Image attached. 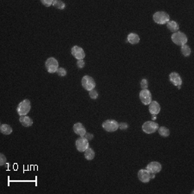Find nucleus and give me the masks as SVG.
I'll return each instance as SVG.
<instances>
[{"label": "nucleus", "mask_w": 194, "mask_h": 194, "mask_svg": "<svg viewBox=\"0 0 194 194\" xmlns=\"http://www.w3.org/2000/svg\"><path fill=\"white\" fill-rule=\"evenodd\" d=\"M171 39L174 44L180 47L186 45L187 43V41H188L187 35L181 31H177L175 33H173V35H171Z\"/></svg>", "instance_id": "f257e3e1"}, {"label": "nucleus", "mask_w": 194, "mask_h": 194, "mask_svg": "<svg viewBox=\"0 0 194 194\" xmlns=\"http://www.w3.org/2000/svg\"><path fill=\"white\" fill-rule=\"evenodd\" d=\"M31 103L29 99H24L22 102H20L19 105L16 108V111L18 115L21 116H27V114L30 111Z\"/></svg>", "instance_id": "f03ea898"}, {"label": "nucleus", "mask_w": 194, "mask_h": 194, "mask_svg": "<svg viewBox=\"0 0 194 194\" xmlns=\"http://www.w3.org/2000/svg\"><path fill=\"white\" fill-rule=\"evenodd\" d=\"M153 20L158 24H167L170 21V16L165 11H157L153 15Z\"/></svg>", "instance_id": "7ed1b4c3"}, {"label": "nucleus", "mask_w": 194, "mask_h": 194, "mask_svg": "<svg viewBox=\"0 0 194 194\" xmlns=\"http://www.w3.org/2000/svg\"><path fill=\"white\" fill-rule=\"evenodd\" d=\"M45 66H46L47 71L49 74H54L57 72L59 68V62L54 57H50L48 58L45 62Z\"/></svg>", "instance_id": "20e7f679"}, {"label": "nucleus", "mask_w": 194, "mask_h": 194, "mask_svg": "<svg viewBox=\"0 0 194 194\" xmlns=\"http://www.w3.org/2000/svg\"><path fill=\"white\" fill-rule=\"evenodd\" d=\"M159 128V124L155 121H147L142 124V130L146 134H153L157 131Z\"/></svg>", "instance_id": "39448f33"}, {"label": "nucleus", "mask_w": 194, "mask_h": 194, "mask_svg": "<svg viewBox=\"0 0 194 194\" xmlns=\"http://www.w3.org/2000/svg\"><path fill=\"white\" fill-rule=\"evenodd\" d=\"M81 85L84 89L89 92V91H92V90L95 88L96 83H95V80L91 76H89V75H85L84 77L82 78Z\"/></svg>", "instance_id": "423d86ee"}, {"label": "nucleus", "mask_w": 194, "mask_h": 194, "mask_svg": "<svg viewBox=\"0 0 194 194\" xmlns=\"http://www.w3.org/2000/svg\"><path fill=\"white\" fill-rule=\"evenodd\" d=\"M102 127H103V129H105V131L115 132L119 128V124L116 120H114V119H109V120L105 121L103 123Z\"/></svg>", "instance_id": "0eeeda50"}, {"label": "nucleus", "mask_w": 194, "mask_h": 194, "mask_svg": "<svg viewBox=\"0 0 194 194\" xmlns=\"http://www.w3.org/2000/svg\"><path fill=\"white\" fill-rule=\"evenodd\" d=\"M75 146H76L78 151L84 153L89 147V141L85 138L84 136H80L75 142Z\"/></svg>", "instance_id": "6e6552de"}, {"label": "nucleus", "mask_w": 194, "mask_h": 194, "mask_svg": "<svg viewBox=\"0 0 194 194\" xmlns=\"http://www.w3.org/2000/svg\"><path fill=\"white\" fill-rule=\"evenodd\" d=\"M139 97L143 105H148L152 102V93L147 89L142 90L139 93Z\"/></svg>", "instance_id": "1a4fd4ad"}, {"label": "nucleus", "mask_w": 194, "mask_h": 194, "mask_svg": "<svg viewBox=\"0 0 194 194\" xmlns=\"http://www.w3.org/2000/svg\"><path fill=\"white\" fill-rule=\"evenodd\" d=\"M71 53H72L74 58L77 59L78 61L79 60H84V58L85 57V51H84V49L82 48L81 47L79 46L73 47L72 49H71Z\"/></svg>", "instance_id": "9d476101"}, {"label": "nucleus", "mask_w": 194, "mask_h": 194, "mask_svg": "<svg viewBox=\"0 0 194 194\" xmlns=\"http://www.w3.org/2000/svg\"><path fill=\"white\" fill-rule=\"evenodd\" d=\"M150 175H151V173L145 168V169L139 170L137 176H138L139 180H141L142 183H148L150 181V179H151Z\"/></svg>", "instance_id": "9b49d317"}, {"label": "nucleus", "mask_w": 194, "mask_h": 194, "mask_svg": "<svg viewBox=\"0 0 194 194\" xmlns=\"http://www.w3.org/2000/svg\"><path fill=\"white\" fill-rule=\"evenodd\" d=\"M161 168H162V166L158 161H152V162L148 163L146 167V169L152 174H158L161 171Z\"/></svg>", "instance_id": "f8f14e48"}, {"label": "nucleus", "mask_w": 194, "mask_h": 194, "mask_svg": "<svg viewBox=\"0 0 194 194\" xmlns=\"http://www.w3.org/2000/svg\"><path fill=\"white\" fill-rule=\"evenodd\" d=\"M169 80L171 81V83H173L176 86L182 85V79L178 73H175V72L171 73L169 74Z\"/></svg>", "instance_id": "ddd939ff"}, {"label": "nucleus", "mask_w": 194, "mask_h": 194, "mask_svg": "<svg viewBox=\"0 0 194 194\" xmlns=\"http://www.w3.org/2000/svg\"><path fill=\"white\" fill-rule=\"evenodd\" d=\"M148 111L152 115H157L160 111V105L157 101H153L148 105Z\"/></svg>", "instance_id": "4468645a"}, {"label": "nucleus", "mask_w": 194, "mask_h": 194, "mask_svg": "<svg viewBox=\"0 0 194 194\" xmlns=\"http://www.w3.org/2000/svg\"><path fill=\"white\" fill-rule=\"evenodd\" d=\"M74 133L79 136H84L86 134V129L81 123H76L74 125Z\"/></svg>", "instance_id": "2eb2a0df"}, {"label": "nucleus", "mask_w": 194, "mask_h": 194, "mask_svg": "<svg viewBox=\"0 0 194 194\" xmlns=\"http://www.w3.org/2000/svg\"><path fill=\"white\" fill-rule=\"evenodd\" d=\"M127 42L132 45L137 44L140 42V36L136 33H129L127 36Z\"/></svg>", "instance_id": "dca6fc26"}, {"label": "nucleus", "mask_w": 194, "mask_h": 194, "mask_svg": "<svg viewBox=\"0 0 194 194\" xmlns=\"http://www.w3.org/2000/svg\"><path fill=\"white\" fill-rule=\"evenodd\" d=\"M19 122L24 127H30L33 124V120L29 116H21L19 117Z\"/></svg>", "instance_id": "f3484780"}, {"label": "nucleus", "mask_w": 194, "mask_h": 194, "mask_svg": "<svg viewBox=\"0 0 194 194\" xmlns=\"http://www.w3.org/2000/svg\"><path fill=\"white\" fill-rule=\"evenodd\" d=\"M167 29H168L171 32H173V33H175V32H177V31H178V29H179V25H178V23H177V22H175V21H169V22H167Z\"/></svg>", "instance_id": "a211bd4d"}, {"label": "nucleus", "mask_w": 194, "mask_h": 194, "mask_svg": "<svg viewBox=\"0 0 194 194\" xmlns=\"http://www.w3.org/2000/svg\"><path fill=\"white\" fill-rule=\"evenodd\" d=\"M0 131L4 135H11L12 132V128L9 124H3L0 126Z\"/></svg>", "instance_id": "6ab92c4d"}, {"label": "nucleus", "mask_w": 194, "mask_h": 194, "mask_svg": "<svg viewBox=\"0 0 194 194\" xmlns=\"http://www.w3.org/2000/svg\"><path fill=\"white\" fill-rule=\"evenodd\" d=\"M84 155H85V158L87 160H92L95 157V152H94V150H93L92 147H89L84 152Z\"/></svg>", "instance_id": "aec40b11"}, {"label": "nucleus", "mask_w": 194, "mask_h": 194, "mask_svg": "<svg viewBox=\"0 0 194 194\" xmlns=\"http://www.w3.org/2000/svg\"><path fill=\"white\" fill-rule=\"evenodd\" d=\"M157 130H158L160 136H163V137H167L170 135V130L167 127H165V126H160V127L159 126V128H158Z\"/></svg>", "instance_id": "412c9836"}, {"label": "nucleus", "mask_w": 194, "mask_h": 194, "mask_svg": "<svg viewBox=\"0 0 194 194\" xmlns=\"http://www.w3.org/2000/svg\"><path fill=\"white\" fill-rule=\"evenodd\" d=\"M180 51H181V54L185 56V57H188L190 56L191 53H192V50H191V47L187 44L186 45H183L181 46V48H180Z\"/></svg>", "instance_id": "4be33fe9"}, {"label": "nucleus", "mask_w": 194, "mask_h": 194, "mask_svg": "<svg viewBox=\"0 0 194 194\" xmlns=\"http://www.w3.org/2000/svg\"><path fill=\"white\" fill-rule=\"evenodd\" d=\"M53 6L57 8L59 10H64L66 8V4L63 1H61V0H54Z\"/></svg>", "instance_id": "5701e85b"}, {"label": "nucleus", "mask_w": 194, "mask_h": 194, "mask_svg": "<svg viewBox=\"0 0 194 194\" xmlns=\"http://www.w3.org/2000/svg\"><path fill=\"white\" fill-rule=\"evenodd\" d=\"M56 74H58L60 77H65L67 73H66V70L64 67H59Z\"/></svg>", "instance_id": "b1692460"}, {"label": "nucleus", "mask_w": 194, "mask_h": 194, "mask_svg": "<svg viewBox=\"0 0 194 194\" xmlns=\"http://www.w3.org/2000/svg\"><path fill=\"white\" fill-rule=\"evenodd\" d=\"M89 96L92 99H97L98 97V93L95 89L92 90V91H89Z\"/></svg>", "instance_id": "393cba45"}, {"label": "nucleus", "mask_w": 194, "mask_h": 194, "mask_svg": "<svg viewBox=\"0 0 194 194\" xmlns=\"http://www.w3.org/2000/svg\"><path fill=\"white\" fill-rule=\"evenodd\" d=\"M141 87H142V90L147 89V87H148V81H147V79H142V81H141Z\"/></svg>", "instance_id": "a878e982"}, {"label": "nucleus", "mask_w": 194, "mask_h": 194, "mask_svg": "<svg viewBox=\"0 0 194 194\" xmlns=\"http://www.w3.org/2000/svg\"><path fill=\"white\" fill-rule=\"evenodd\" d=\"M42 4L46 6V7H49L51 5H53V3H54V0H42L41 1Z\"/></svg>", "instance_id": "bb28decb"}, {"label": "nucleus", "mask_w": 194, "mask_h": 194, "mask_svg": "<svg viewBox=\"0 0 194 194\" xmlns=\"http://www.w3.org/2000/svg\"><path fill=\"white\" fill-rule=\"evenodd\" d=\"M6 157H5V155H3V154H1L0 155V165L1 166H4V164L6 163Z\"/></svg>", "instance_id": "cd10ccee"}, {"label": "nucleus", "mask_w": 194, "mask_h": 194, "mask_svg": "<svg viewBox=\"0 0 194 194\" xmlns=\"http://www.w3.org/2000/svg\"><path fill=\"white\" fill-rule=\"evenodd\" d=\"M85 63L84 61V60H79L77 61V67L78 68H79V69H81L83 68L84 66H85Z\"/></svg>", "instance_id": "c85d7f7f"}, {"label": "nucleus", "mask_w": 194, "mask_h": 194, "mask_svg": "<svg viewBox=\"0 0 194 194\" xmlns=\"http://www.w3.org/2000/svg\"><path fill=\"white\" fill-rule=\"evenodd\" d=\"M128 128L129 124H127V123H120V124H119V129H121L124 130V129H127Z\"/></svg>", "instance_id": "c756f323"}, {"label": "nucleus", "mask_w": 194, "mask_h": 194, "mask_svg": "<svg viewBox=\"0 0 194 194\" xmlns=\"http://www.w3.org/2000/svg\"><path fill=\"white\" fill-rule=\"evenodd\" d=\"M84 137L86 138L88 141H91V140L93 139V137H94V136H93L92 134H90V133H87V132H86V134L84 136Z\"/></svg>", "instance_id": "7c9ffc66"}, {"label": "nucleus", "mask_w": 194, "mask_h": 194, "mask_svg": "<svg viewBox=\"0 0 194 194\" xmlns=\"http://www.w3.org/2000/svg\"><path fill=\"white\" fill-rule=\"evenodd\" d=\"M156 120V115H152V121Z\"/></svg>", "instance_id": "2f4dec72"}, {"label": "nucleus", "mask_w": 194, "mask_h": 194, "mask_svg": "<svg viewBox=\"0 0 194 194\" xmlns=\"http://www.w3.org/2000/svg\"><path fill=\"white\" fill-rule=\"evenodd\" d=\"M4 166H5V167H6V168H8V167H9V166H10V164L6 162L5 164H4Z\"/></svg>", "instance_id": "473e14b6"}, {"label": "nucleus", "mask_w": 194, "mask_h": 194, "mask_svg": "<svg viewBox=\"0 0 194 194\" xmlns=\"http://www.w3.org/2000/svg\"><path fill=\"white\" fill-rule=\"evenodd\" d=\"M177 87H178V89H180V88H181V85H178Z\"/></svg>", "instance_id": "72a5a7b5"}]
</instances>
